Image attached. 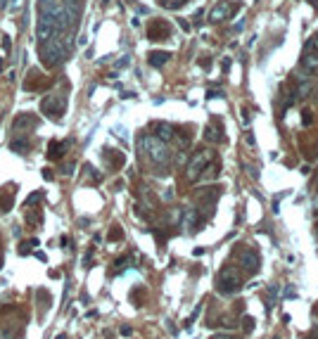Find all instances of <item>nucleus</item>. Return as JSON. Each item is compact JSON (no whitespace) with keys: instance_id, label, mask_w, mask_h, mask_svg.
Masks as SVG:
<instances>
[{"instance_id":"9d476101","label":"nucleus","mask_w":318,"mask_h":339,"mask_svg":"<svg viewBox=\"0 0 318 339\" xmlns=\"http://www.w3.org/2000/svg\"><path fill=\"white\" fill-rule=\"evenodd\" d=\"M235 12V5L233 3H228V0H221V3H216L214 5V10L209 12V19L211 22H225L228 17Z\"/></svg>"},{"instance_id":"ddd939ff","label":"nucleus","mask_w":318,"mask_h":339,"mask_svg":"<svg viewBox=\"0 0 318 339\" xmlns=\"http://www.w3.org/2000/svg\"><path fill=\"white\" fill-rule=\"evenodd\" d=\"M169 33H171L169 24H166V22H159V19H155V22L150 24V29H148L150 40H166V38H169Z\"/></svg>"},{"instance_id":"a18cd8bd","label":"nucleus","mask_w":318,"mask_h":339,"mask_svg":"<svg viewBox=\"0 0 318 339\" xmlns=\"http://www.w3.org/2000/svg\"><path fill=\"white\" fill-rule=\"evenodd\" d=\"M102 3H107V0H102Z\"/></svg>"},{"instance_id":"0eeeda50","label":"nucleus","mask_w":318,"mask_h":339,"mask_svg":"<svg viewBox=\"0 0 318 339\" xmlns=\"http://www.w3.org/2000/svg\"><path fill=\"white\" fill-rule=\"evenodd\" d=\"M36 126H38V119L31 112H22V114H17L12 119V131L15 133H26V131H31V128H36Z\"/></svg>"},{"instance_id":"4c0bfd02","label":"nucleus","mask_w":318,"mask_h":339,"mask_svg":"<svg viewBox=\"0 0 318 339\" xmlns=\"http://www.w3.org/2000/svg\"><path fill=\"white\" fill-rule=\"evenodd\" d=\"M209 98H223V92H221V90H209Z\"/></svg>"},{"instance_id":"39448f33","label":"nucleus","mask_w":318,"mask_h":339,"mask_svg":"<svg viewBox=\"0 0 318 339\" xmlns=\"http://www.w3.org/2000/svg\"><path fill=\"white\" fill-rule=\"evenodd\" d=\"M211 162H214V152H211V150H200V152H195L193 157L188 159V166H186L188 180H197L200 173L207 169Z\"/></svg>"},{"instance_id":"de8ad7c7","label":"nucleus","mask_w":318,"mask_h":339,"mask_svg":"<svg viewBox=\"0 0 318 339\" xmlns=\"http://www.w3.org/2000/svg\"><path fill=\"white\" fill-rule=\"evenodd\" d=\"M0 259H3V256H0Z\"/></svg>"},{"instance_id":"c03bdc74","label":"nucleus","mask_w":318,"mask_h":339,"mask_svg":"<svg viewBox=\"0 0 318 339\" xmlns=\"http://www.w3.org/2000/svg\"><path fill=\"white\" fill-rule=\"evenodd\" d=\"M128 3H135V0H128Z\"/></svg>"},{"instance_id":"1a4fd4ad","label":"nucleus","mask_w":318,"mask_h":339,"mask_svg":"<svg viewBox=\"0 0 318 339\" xmlns=\"http://www.w3.org/2000/svg\"><path fill=\"white\" fill-rule=\"evenodd\" d=\"M238 261H240V266L247 270V273H256V270H259V254H256L254 249H240Z\"/></svg>"},{"instance_id":"412c9836","label":"nucleus","mask_w":318,"mask_h":339,"mask_svg":"<svg viewBox=\"0 0 318 339\" xmlns=\"http://www.w3.org/2000/svg\"><path fill=\"white\" fill-rule=\"evenodd\" d=\"M33 247H40L38 239H36V237H33V239H26V242H22V245H19V254H22V256H29V254H31Z\"/></svg>"},{"instance_id":"5701e85b","label":"nucleus","mask_w":318,"mask_h":339,"mask_svg":"<svg viewBox=\"0 0 318 339\" xmlns=\"http://www.w3.org/2000/svg\"><path fill=\"white\" fill-rule=\"evenodd\" d=\"M309 92H311V81L306 76H299V90H297V95H299V98H306Z\"/></svg>"},{"instance_id":"393cba45","label":"nucleus","mask_w":318,"mask_h":339,"mask_svg":"<svg viewBox=\"0 0 318 339\" xmlns=\"http://www.w3.org/2000/svg\"><path fill=\"white\" fill-rule=\"evenodd\" d=\"M128 263H131V256H121V259H117V261H114V273H124V270L128 268Z\"/></svg>"},{"instance_id":"bb28decb","label":"nucleus","mask_w":318,"mask_h":339,"mask_svg":"<svg viewBox=\"0 0 318 339\" xmlns=\"http://www.w3.org/2000/svg\"><path fill=\"white\" fill-rule=\"evenodd\" d=\"M183 3H186V0H162V8H166V10H178Z\"/></svg>"},{"instance_id":"c756f323","label":"nucleus","mask_w":318,"mask_h":339,"mask_svg":"<svg viewBox=\"0 0 318 339\" xmlns=\"http://www.w3.org/2000/svg\"><path fill=\"white\" fill-rule=\"evenodd\" d=\"M38 294H40V299H43V313H46L48 308H50V294H48L46 289H40Z\"/></svg>"},{"instance_id":"e433bc0d","label":"nucleus","mask_w":318,"mask_h":339,"mask_svg":"<svg viewBox=\"0 0 318 339\" xmlns=\"http://www.w3.org/2000/svg\"><path fill=\"white\" fill-rule=\"evenodd\" d=\"M43 178H46V180H53V171H50V169H43Z\"/></svg>"},{"instance_id":"58836bf2","label":"nucleus","mask_w":318,"mask_h":339,"mask_svg":"<svg viewBox=\"0 0 318 339\" xmlns=\"http://www.w3.org/2000/svg\"><path fill=\"white\" fill-rule=\"evenodd\" d=\"M121 334H124V337H128V334H131V327H128V325H126V327H121Z\"/></svg>"},{"instance_id":"79ce46f5","label":"nucleus","mask_w":318,"mask_h":339,"mask_svg":"<svg viewBox=\"0 0 318 339\" xmlns=\"http://www.w3.org/2000/svg\"><path fill=\"white\" fill-rule=\"evenodd\" d=\"M55 339H67V334H57V337H55Z\"/></svg>"},{"instance_id":"4468645a","label":"nucleus","mask_w":318,"mask_h":339,"mask_svg":"<svg viewBox=\"0 0 318 339\" xmlns=\"http://www.w3.org/2000/svg\"><path fill=\"white\" fill-rule=\"evenodd\" d=\"M10 150H12V152L15 154H29L31 152V140L26 138V135H24V133H19V138H12L10 140Z\"/></svg>"},{"instance_id":"6ab92c4d","label":"nucleus","mask_w":318,"mask_h":339,"mask_svg":"<svg viewBox=\"0 0 318 339\" xmlns=\"http://www.w3.org/2000/svg\"><path fill=\"white\" fill-rule=\"evenodd\" d=\"M64 3V10L69 12V17L74 19V24L78 22V12H81V5H83V0H62Z\"/></svg>"},{"instance_id":"72a5a7b5","label":"nucleus","mask_w":318,"mask_h":339,"mask_svg":"<svg viewBox=\"0 0 318 339\" xmlns=\"http://www.w3.org/2000/svg\"><path fill=\"white\" fill-rule=\"evenodd\" d=\"M90 263H93V249L83 256V266H85V268H90Z\"/></svg>"},{"instance_id":"2f4dec72","label":"nucleus","mask_w":318,"mask_h":339,"mask_svg":"<svg viewBox=\"0 0 318 339\" xmlns=\"http://www.w3.org/2000/svg\"><path fill=\"white\" fill-rule=\"evenodd\" d=\"M242 323H245V325H242V327H245V332H252V330H254V320H252V318H245Z\"/></svg>"},{"instance_id":"ea45409f","label":"nucleus","mask_w":318,"mask_h":339,"mask_svg":"<svg viewBox=\"0 0 318 339\" xmlns=\"http://www.w3.org/2000/svg\"><path fill=\"white\" fill-rule=\"evenodd\" d=\"M193 254L195 256H202V254H204V249H202V247H197V249H193Z\"/></svg>"},{"instance_id":"f03ea898","label":"nucleus","mask_w":318,"mask_h":339,"mask_svg":"<svg viewBox=\"0 0 318 339\" xmlns=\"http://www.w3.org/2000/svg\"><path fill=\"white\" fill-rule=\"evenodd\" d=\"M138 154L150 157V162L162 166V169H166L171 162L169 142H164V140H159L157 135H150V133H143L138 138Z\"/></svg>"},{"instance_id":"473e14b6","label":"nucleus","mask_w":318,"mask_h":339,"mask_svg":"<svg viewBox=\"0 0 318 339\" xmlns=\"http://www.w3.org/2000/svg\"><path fill=\"white\" fill-rule=\"evenodd\" d=\"M209 339H235L233 334H228V332H216V334H211Z\"/></svg>"},{"instance_id":"7c9ffc66","label":"nucleus","mask_w":318,"mask_h":339,"mask_svg":"<svg viewBox=\"0 0 318 339\" xmlns=\"http://www.w3.org/2000/svg\"><path fill=\"white\" fill-rule=\"evenodd\" d=\"M74 169H76V164H64L62 173H64V176H71V173H74Z\"/></svg>"},{"instance_id":"c9c22d12","label":"nucleus","mask_w":318,"mask_h":339,"mask_svg":"<svg viewBox=\"0 0 318 339\" xmlns=\"http://www.w3.org/2000/svg\"><path fill=\"white\" fill-rule=\"evenodd\" d=\"M302 123H304V126H309V123H311V112H304V114H302Z\"/></svg>"},{"instance_id":"f704fd0d","label":"nucleus","mask_w":318,"mask_h":339,"mask_svg":"<svg viewBox=\"0 0 318 339\" xmlns=\"http://www.w3.org/2000/svg\"><path fill=\"white\" fill-rule=\"evenodd\" d=\"M10 47H12L10 38H8V36H3V50H5V53H10Z\"/></svg>"},{"instance_id":"f3484780","label":"nucleus","mask_w":318,"mask_h":339,"mask_svg":"<svg viewBox=\"0 0 318 339\" xmlns=\"http://www.w3.org/2000/svg\"><path fill=\"white\" fill-rule=\"evenodd\" d=\"M169 60H171V53H164V50H155V53H150V55H148L150 67H155V69L164 67V64H166Z\"/></svg>"},{"instance_id":"f8f14e48","label":"nucleus","mask_w":318,"mask_h":339,"mask_svg":"<svg viewBox=\"0 0 318 339\" xmlns=\"http://www.w3.org/2000/svg\"><path fill=\"white\" fill-rule=\"evenodd\" d=\"M197 223H200V211L193 207L183 209V214H180V225H183L188 232H193L195 228H197Z\"/></svg>"},{"instance_id":"a211bd4d","label":"nucleus","mask_w":318,"mask_h":339,"mask_svg":"<svg viewBox=\"0 0 318 339\" xmlns=\"http://www.w3.org/2000/svg\"><path fill=\"white\" fill-rule=\"evenodd\" d=\"M302 67L306 71H316L318 69V50H304L302 55Z\"/></svg>"},{"instance_id":"a19ab883","label":"nucleus","mask_w":318,"mask_h":339,"mask_svg":"<svg viewBox=\"0 0 318 339\" xmlns=\"http://www.w3.org/2000/svg\"><path fill=\"white\" fill-rule=\"evenodd\" d=\"M311 45H313V50H318V33L313 36V40H311Z\"/></svg>"},{"instance_id":"c85d7f7f","label":"nucleus","mask_w":318,"mask_h":339,"mask_svg":"<svg viewBox=\"0 0 318 339\" xmlns=\"http://www.w3.org/2000/svg\"><path fill=\"white\" fill-rule=\"evenodd\" d=\"M124 237V232H121V228L119 225H112V230H109V239L114 242V239H121Z\"/></svg>"},{"instance_id":"7ed1b4c3","label":"nucleus","mask_w":318,"mask_h":339,"mask_svg":"<svg viewBox=\"0 0 318 339\" xmlns=\"http://www.w3.org/2000/svg\"><path fill=\"white\" fill-rule=\"evenodd\" d=\"M216 287H218V292L221 294H235L242 287L240 270L235 268V266H223V268L218 270Z\"/></svg>"},{"instance_id":"aec40b11","label":"nucleus","mask_w":318,"mask_h":339,"mask_svg":"<svg viewBox=\"0 0 318 339\" xmlns=\"http://www.w3.org/2000/svg\"><path fill=\"white\" fill-rule=\"evenodd\" d=\"M26 223H29V225H36V228L43 223V214H40V209H38V211H31V209H26Z\"/></svg>"},{"instance_id":"6e6552de","label":"nucleus","mask_w":318,"mask_h":339,"mask_svg":"<svg viewBox=\"0 0 318 339\" xmlns=\"http://www.w3.org/2000/svg\"><path fill=\"white\" fill-rule=\"evenodd\" d=\"M53 33H57L55 31V22L48 15H38V24H36V38H38V43L48 40Z\"/></svg>"},{"instance_id":"f257e3e1","label":"nucleus","mask_w":318,"mask_h":339,"mask_svg":"<svg viewBox=\"0 0 318 339\" xmlns=\"http://www.w3.org/2000/svg\"><path fill=\"white\" fill-rule=\"evenodd\" d=\"M71 47H74V38H71L69 31L67 33H53L48 40L40 43V57L48 67H57L69 57Z\"/></svg>"},{"instance_id":"b1692460","label":"nucleus","mask_w":318,"mask_h":339,"mask_svg":"<svg viewBox=\"0 0 318 339\" xmlns=\"http://www.w3.org/2000/svg\"><path fill=\"white\" fill-rule=\"evenodd\" d=\"M204 138L209 140V142H218V140H221V133H218L214 126H207V128H204Z\"/></svg>"},{"instance_id":"20e7f679","label":"nucleus","mask_w":318,"mask_h":339,"mask_svg":"<svg viewBox=\"0 0 318 339\" xmlns=\"http://www.w3.org/2000/svg\"><path fill=\"white\" fill-rule=\"evenodd\" d=\"M40 112L48 114L50 119H55V121H60L62 114L67 112V95L64 92H50V95H46L43 102H40Z\"/></svg>"},{"instance_id":"423d86ee","label":"nucleus","mask_w":318,"mask_h":339,"mask_svg":"<svg viewBox=\"0 0 318 339\" xmlns=\"http://www.w3.org/2000/svg\"><path fill=\"white\" fill-rule=\"evenodd\" d=\"M195 200H197V211H202L204 218H209L214 207H216L218 187H200V190L195 192Z\"/></svg>"},{"instance_id":"a878e982","label":"nucleus","mask_w":318,"mask_h":339,"mask_svg":"<svg viewBox=\"0 0 318 339\" xmlns=\"http://www.w3.org/2000/svg\"><path fill=\"white\" fill-rule=\"evenodd\" d=\"M0 339H17L15 327H0Z\"/></svg>"},{"instance_id":"4be33fe9","label":"nucleus","mask_w":318,"mask_h":339,"mask_svg":"<svg viewBox=\"0 0 318 339\" xmlns=\"http://www.w3.org/2000/svg\"><path fill=\"white\" fill-rule=\"evenodd\" d=\"M216 176H218V166H214V162H211L209 166H207V169L200 173V178H197V180H211V178H216Z\"/></svg>"},{"instance_id":"2eb2a0df","label":"nucleus","mask_w":318,"mask_h":339,"mask_svg":"<svg viewBox=\"0 0 318 339\" xmlns=\"http://www.w3.org/2000/svg\"><path fill=\"white\" fill-rule=\"evenodd\" d=\"M155 135L159 140H164V142H171V140L176 138V128H173L171 123L159 121V123H155Z\"/></svg>"},{"instance_id":"9b49d317","label":"nucleus","mask_w":318,"mask_h":339,"mask_svg":"<svg viewBox=\"0 0 318 339\" xmlns=\"http://www.w3.org/2000/svg\"><path fill=\"white\" fill-rule=\"evenodd\" d=\"M43 88H48V78L40 74L38 69H31L29 71V76H26V81H24V90H43Z\"/></svg>"},{"instance_id":"49530a36","label":"nucleus","mask_w":318,"mask_h":339,"mask_svg":"<svg viewBox=\"0 0 318 339\" xmlns=\"http://www.w3.org/2000/svg\"><path fill=\"white\" fill-rule=\"evenodd\" d=\"M316 235H318V230H316Z\"/></svg>"},{"instance_id":"cd10ccee","label":"nucleus","mask_w":318,"mask_h":339,"mask_svg":"<svg viewBox=\"0 0 318 339\" xmlns=\"http://www.w3.org/2000/svg\"><path fill=\"white\" fill-rule=\"evenodd\" d=\"M200 313H202V304H197V308H195L193 313H190V318L186 320V327H193V323L197 320V316H200Z\"/></svg>"},{"instance_id":"dca6fc26","label":"nucleus","mask_w":318,"mask_h":339,"mask_svg":"<svg viewBox=\"0 0 318 339\" xmlns=\"http://www.w3.org/2000/svg\"><path fill=\"white\" fill-rule=\"evenodd\" d=\"M67 147H69V142H57V140H50V145H48V159H50V162L62 159Z\"/></svg>"},{"instance_id":"37998d69","label":"nucleus","mask_w":318,"mask_h":339,"mask_svg":"<svg viewBox=\"0 0 318 339\" xmlns=\"http://www.w3.org/2000/svg\"><path fill=\"white\" fill-rule=\"evenodd\" d=\"M3 67H5V62H3V57H0V71H3Z\"/></svg>"}]
</instances>
